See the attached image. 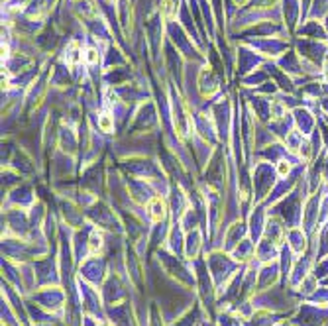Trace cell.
Listing matches in <instances>:
<instances>
[{
  "mask_svg": "<svg viewBox=\"0 0 328 326\" xmlns=\"http://www.w3.org/2000/svg\"><path fill=\"white\" fill-rule=\"evenodd\" d=\"M85 59V53L81 51V47H79V43L77 41H69V45H67L65 49V63L67 65H79L81 61Z\"/></svg>",
  "mask_w": 328,
  "mask_h": 326,
  "instance_id": "1",
  "label": "cell"
},
{
  "mask_svg": "<svg viewBox=\"0 0 328 326\" xmlns=\"http://www.w3.org/2000/svg\"><path fill=\"white\" fill-rule=\"evenodd\" d=\"M148 212H150V216H152V220L154 222H160V220H164L165 218V204L162 198H154L150 204H148Z\"/></svg>",
  "mask_w": 328,
  "mask_h": 326,
  "instance_id": "2",
  "label": "cell"
},
{
  "mask_svg": "<svg viewBox=\"0 0 328 326\" xmlns=\"http://www.w3.org/2000/svg\"><path fill=\"white\" fill-rule=\"evenodd\" d=\"M216 89H218V83H216L214 75H212L210 71H204V77L200 79V91H202L204 95H212Z\"/></svg>",
  "mask_w": 328,
  "mask_h": 326,
  "instance_id": "3",
  "label": "cell"
},
{
  "mask_svg": "<svg viewBox=\"0 0 328 326\" xmlns=\"http://www.w3.org/2000/svg\"><path fill=\"white\" fill-rule=\"evenodd\" d=\"M99 128L102 132H110L114 128V120H112L110 114H102V116H99Z\"/></svg>",
  "mask_w": 328,
  "mask_h": 326,
  "instance_id": "4",
  "label": "cell"
},
{
  "mask_svg": "<svg viewBox=\"0 0 328 326\" xmlns=\"http://www.w3.org/2000/svg\"><path fill=\"white\" fill-rule=\"evenodd\" d=\"M85 61H87L89 65H97V63L100 61L99 49H95V47H89V49L85 51Z\"/></svg>",
  "mask_w": 328,
  "mask_h": 326,
  "instance_id": "5",
  "label": "cell"
},
{
  "mask_svg": "<svg viewBox=\"0 0 328 326\" xmlns=\"http://www.w3.org/2000/svg\"><path fill=\"white\" fill-rule=\"evenodd\" d=\"M102 246H104L102 236H100V234H95V236L91 238V252H93V254H97V252L102 250Z\"/></svg>",
  "mask_w": 328,
  "mask_h": 326,
  "instance_id": "6",
  "label": "cell"
},
{
  "mask_svg": "<svg viewBox=\"0 0 328 326\" xmlns=\"http://www.w3.org/2000/svg\"><path fill=\"white\" fill-rule=\"evenodd\" d=\"M271 112H273V116H275V118H281V116H283V112H285V108H283V104H281V102H273V104H271Z\"/></svg>",
  "mask_w": 328,
  "mask_h": 326,
  "instance_id": "7",
  "label": "cell"
},
{
  "mask_svg": "<svg viewBox=\"0 0 328 326\" xmlns=\"http://www.w3.org/2000/svg\"><path fill=\"white\" fill-rule=\"evenodd\" d=\"M289 169H291V167H289V163H279V167H277V171H279V175H287V173H289Z\"/></svg>",
  "mask_w": 328,
  "mask_h": 326,
  "instance_id": "8",
  "label": "cell"
},
{
  "mask_svg": "<svg viewBox=\"0 0 328 326\" xmlns=\"http://www.w3.org/2000/svg\"><path fill=\"white\" fill-rule=\"evenodd\" d=\"M327 79H328V67H327Z\"/></svg>",
  "mask_w": 328,
  "mask_h": 326,
  "instance_id": "9",
  "label": "cell"
}]
</instances>
